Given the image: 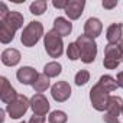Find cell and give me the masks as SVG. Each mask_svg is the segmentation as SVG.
Here are the masks:
<instances>
[{"instance_id":"1","label":"cell","mask_w":123,"mask_h":123,"mask_svg":"<svg viewBox=\"0 0 123 123\" xmlns=\"http://www.w3.org/2000/svg\"><path fill=\"white\" fill-rule=\"evenodd\" d=\"M78 49H80V59L84 64H91L97 55V43L93 38L87 35H80L75 41Z\"/></svg>"},{"instance_id":"2","label":"cell","mask_w":123,"mask_h":123,"mask_svg":"<svg viewBox=\"0 0 123 123\" xmlns=\"http://www.w3.org/2000/svg\"><path fill=\"white\" fill-rule=\"evenodd\" d=\"M42 35H43L42 23L36 22V20H32L23 28V32H22V36H20V42L23 43V46L32 48V46H35L39 42Z\"/></svg>"},{"instance_id":"3","label":"cell","mask_w":123,"mask_h":123,"mask_svg":"<svg viewBox=\"0 0 123 123\" xmlns=\"http://www.w3.org/2000/svg\"><path fill=\"white\" fill-rule=\"evenodd\" d=\"M43 45L45 51L51 58H59L64 52V42L62 36H61L56 31H49L46 35H43Z\"/></svg>"},{"instance_id":"4","label":"cell","mask_w":123,"mask_h":123,"mask_svg":"<svg viewBox=\"0 0 123 123\" xmlns=\"http://www.w3.org/2000/svg\"><path fill=\"white\" fill-rule=\"evenodd\" d=\"M110 97H111L110 93H109L107 90H104L98 83H97L96 86H93L91 90H90V100H91L93 107H94L97 111H104V110H107Z\"/></svg>"},{"instance_id":"5","label":"cell","mask_w":123,"mask_h":123,"mask_svg":"<svg viewBox=\"0 0 123 123\" xmlns=\"http://www.w3.org/2000/svg\"><path fill=\"white\" fill-rule=\"evenodd\" d=\"M29 107H31V100H28V97L23 94H18V97L6 106V111L12 119H20L28 111Z\"/></svg>"},{"instance_id":"6","label":"cell","mask_w":123,"mask_h":123,"mask_svg":"<svg viewBox=\"0 0 123 123\" xmlns=\"http://www.w3.org/2000/svg\"><path fill=\"white\" fill-rule=\"evenodd\" d=\"M120 62H122V56H120L119 45L109 43L104 48V59H103L104 68H107V70H116Z\"/></svg>"},{"instance_id":"7","label":"cell","mask_w":123,"mask_h":123,"mask_svg":"<svg viewBox=\"0 0 123 123\" xmlns=\"http://www.w3.org/2000/svg\"><path fill=\"white\" fill-rule=\"evenodd\" d=\"M122 109H123V100H122V97H119V96L110 97L109 107H107L106 114L103 116V120L106 123H116V122H119L117 117H119V114H122Z\"/></svg>"},{"instance_id":"8","label":"cell","mask_w":123,"mask_h":123,"mask_svg":"<svg viewBox=\"0 0 123 123\" xmlns=\"http://www.w3.org/2000/svg\"><path fill=\"white\" fill-rule=\"evenodd\" d=\"M51 94H52V98L55 101L64 103L71 96V86L67 81H58L51 87Z\"/></svg>"},{"instance_id":"9","label":"cell","mask_w":123,"mask_h":123,"mask_svg":"<svg viewBox=\"0 0 123 123\" xmlns=\"http://www.w3.org/2000/svg\"><path fill=\"white\" fill-rule=\"evenodd\" d=\"M31 109L33 110V114L45 116L49 111V101L42 93H36L31 98Z\"/></svg>"},{"instance_id":"10","label":"cell","mask_w":123,"mask_h":123,"mask_svg":"<svg viewBox=\"0 0 123 123\" xmlns=\"http://www.w3.org/2000/svg\"><path fill=\"white\" fill-rule=\"evenodd\" d=\"M16 97H18V93L12 87V84L9 83V80L6 77H0V98H2V101L6 103V104H9Z\"/></svg>"},{"instance_id":"11","label":"cell","mask_w":123,"mask_h":123,"mask_svg":"<svg viewBox=\"0 0 123 123\" xmlns=\"http://www.w3.org/2000/svg\"><path fill=\"white\" fill-rule=\"evenodd\" d=\"M38 71L32 67H20L16 73V78L19 83L25 84V86H33L36 78H38Z\"/></svg>"},{"instance_id":"12","label":"cell","mask_w":123,"mask_h":123,"mask_svg":"<svg viewBox=\"0 0 123 123\" xmlns=\"http://www.w3.org/2000/svg\"><path fill=\"white\" fill-rule=\"evenodd\" d=\"M101 31H103V25H101L100 19H97V18H90L84 23V35H87L93 39L100 36Z\"/></svg>"},{"instance_id":"13","label":"cell","mask_w":123,"mask_h":123,"mask_svg":"<svg viewBox=\"0 0 123 123\" xmlns=\"http://www.w3.org/2000/svg\"><path fill=\"white\" fill-rule=\"evenodd\" d=\"M122 33H123V23H111L107 28L106 32V39L111 45H117L122 41Z\"/></svg>"},{"instance_id":"14","label":"cell","mask_w":123,"mask_h":123,"mask_svg":"<svg viewBox=\"0 0 123 123\" xmlns=\"http://www.w3.org/2000/svg\"><path fill=\"white\" fill-rule=\"evenodd\" d=\"M84 6H86L84 0H71L68 3V6H67V9H65V13L71 20H77L83 15Z\"/></svg>"},{"instance_id":"15","label":"cell","mask_w":123,"mask_h":123,"mask_svg":"<svg viewBox=\"0 0 123 123\" xmlns=\"http://www.w3.org/2000/svg\"><path fill=\"white\" fill-rule=\"evenodd\" d=\"M0 23H5L7 28H10L13 32H16L18 29H20L23 26V16H22V13L12 10L3 20H0Z\"/></svg>"},{"instance_id":"16","label":"cell","mask_w":123,"mask_h":123,"mask_svg":"<svg viewBox=\"0 0 123 123\" xmlns=\"http://www.w3.org/2000/svg\"><path fill=\"white\" fill-rule=\"evenodd\" d=\"M20 61V52L15 48H7L2 52V62L7 67H15Z\"/></svg>"},{"instance_id":"17","label":"cell","mask_w":123,"mask_h":123,"mask_svg":"<svg viewBox=\"0 0 123 123\" xmlns=\"http://www.w3.org/2000/svg\"><path fill=\"white\" fill-rule=\"evenodd\" d=\"M54 31H56L61 36H68L73 31V25L65 18H56L54 20Z\"/></svg>"},{"instance_id":"18","label":"cell","mask_w":123,"mask_h":123,"mask_svg":"<svg viewBox=\"0 0 123 123\" xmlns=\"http://www.w3.org/2000/svg\"><path fill=\"white\" fill-rule=\"evenodd\" d=\"M62 71V67H61L59 62L56 61H52V62H48L45 67H43V74L48 77V78H54V77H58Z\"/></svg>"},{"instance_id":"19","label":"cell","mask_w":123,"mask_h":123,"mask_svg":"<svg viewBox=\"0 0 123 123\" xmlns=\"http://www.w3.org/2000/svg\"><path fill=\"white\" fill-rule=\"evenodd\" d=\"M98 84H100L104 90H107L109 93L114 91V90L119 87V86H117L116 78H113L111 75H101V77H100V80H98Z\"/></svg>"},{"instance_id":"20","label":"cell","mask_w":123,"mask_h":123,"mask_svg":"<svg viewBox=\"0 0 123 123\" xmlns=\"http://www.w3.org/2000/svg\"><path fill=\"white\" fill-rule=\"evenodd\" d=\"M49 84H51L49 83V78L45 74H39L38 78H36V81H35V84L32 87H33V90L36 93H43V91H46L49 88Z\"/></svg>"},{"instance_id":"21","label":"cell","mask_w":123,"mask_h":123,"mask_svg":"<svg viewBox=\"0 0 123 123\" xmlns=\"http://www.w3.org/2000/svg\"><path fill=\"white\" fill-rule=\"evenodd\" d=\"M15 33L10 28H7L5 23H0V42L2 43H9L15 39Z\"/></svg>"},{"instance_id":"22","label":"cell","mask_w":123,"mask_h":123,"mask_svg":"<svg viewBox=\"0 0 123 123\" xmlns=\"http://www.w3.org/2000/svg\"><path fill=\"white\" fill-rule=\"evenodd\" d=\"M48 9V3L45 0H35V2L29 6V10L32 15H36V16H41L43 15V12H46Z\"/></svg>"},{"instance_id":"23","label":"cell","mask_w":123,"mask_h":123,"mask_svg":"<svg viewBox=\"0 0 123 123\" xmlns=\"http://www.w3.org/2000/svg\"><path fill=\"white\" fill-rule=\"evenodd\" d=\"M48 120H49V123H67L68 116L62 110H54L48 116Z\"/></svg>"},{"instance_id":"24","label":"cell","mask_w":123,"mask_h":123,"mask_svg":"<svg viewBox=\"0 0 123 123\" xmlns=\"http://www.w3.org/2000/svg\"><path fill=\"white\" fill-rule=\"evenodd\" d=\"M67 56H68L71 61L80 59V49H78V46H77L75 42H71V43L67 46Z\"/></svg>"},{"instance_id":"25","label":"cell","mask_w":123,"mask_h":123,"mask_svg":"<svg viewBox=\"0 0 123 123\" xmlns=\"http://www.w3.org/2000/svg\"><path fill=\"white\" fill-rule=\"evenodd\" d=\"M90 81V73L87 70H81L75 74V84L77 86H84Z\"/></svg>"},{"instance_id":"26","label":"cell","mask_w":123,"mask_h":123,"mask_svg":"<svg viewBox=\"0 0 123 123\" xmlns=\"http://www.w3.org/2000/svg\"><path fill=\"white\" fill-rule=\"evenodd\" d=\"M68 0H54L52 2V5H54V7H56V9H67V6H68Z\"/></svg>"},{"instance_id":"27","label":"cell","mask_w":123,"mask_h":123,"mask_svg":"<svg viewBox=\"0 0 123 123\" xmlns=\"http://www.w3.org/2000/svg\"><path fill=\"white\" fill-rule=\"evenodd\" d=\"M9 13H10V10L7 9V6L5 3H0V20H3Z\"/></svg>"},{"instance_id":"28","label":"cell","mask_w":123,"mask_h":123,"mask_svg":"<svg viewBox=\"0 0 123 123\" xmlns=\"http://www.w3.org/2000/svg\"><path fill=\"white\" fill-rule=\"evenodd\" d=\"M29 123H45V116L41 114H33L29 120Z\"/></svg>"},{"instance_id":"29","label":"cell","mask_w":123,"mask_h":123,"mask_svg":"<svg viewBox=\"0 0 123 123\" xmlns=\"http://www.w3.org/2000/svg\"><path fill=\"white\" fill-rule=\"evenodd\" d=\"M117 6V0H113V2H103V7L104 9H113V7H116Z\"/></svg>"},{"instance_id":"30","label":"cell","mask_w":123,"mask_h":123,"mask_svg":"<svg viewBox=\"0 0 123 123\" xmlns=\"http://www.w3.org/2000/svg\"><path fill=\"white\" fill-rule=\"evenodd\" d=\"M116 81H117V86L123 88V71H120V73L117 74V78H116Z\"/></svg>"},{"instance_id":"31","label":"cell","mask_w":123,"mask_h":123,"mask_svg":"<svg viewBox=\"0 0 123 123\" xmlns=\"http://www.w3.org/2000/svg\"><path fill=\"white\" fill-rule=\"evenodd\" d=\"M117 45H119V49H120V56H122V62H123V39H122Z\"/></svg>"},{"instance_id":"32","label":"cell","mask_w":123,"mask_h":123,"mask_svg":"<svg viewBox=\"0 0 123 123\" xmlns=\"http://www.w3.org/2000/svg\"><path fill=\"white\" fill-rule=\"evenodd\" d=\"M5 122V110H0V123Z\"/></svg>"},{"instance_id":"33","label":"cell","mask_w":123,"mask_h":123,"mask_svg":"<svg viewBox=\"0 0 123 123\" xmlns=\"http://www.w3.org/2000/svg\"><path fill=\"white\" fill-rule=\"evenodd\" d=\"M122 116H123V109H122Z\"/></svg>"},{"instance_id":"34","label":"cell","mask_w":123,"mask_h":123,"mask_svg":"<svg viewBox=\"0 0 123 123\" xmlns=\"http://www.w3.org/2000/svg\"><path fill=\"white\" fill-rule=\"evenodd\" d=\"M116 123H120V122H116Z\"/></svg>"},{"instance_id":"35","label":"cell","mask_w":123,"mask_h":123,"mask_svg":"<svg viewBox=\"0 0 123 123\" xmlns=\"http://www.w3.org/2000/svg\"><path fill=\"white\" fill-rule=\"evenodd\" d=\"M20 123H25V122H20Z\"/></svg>"}]
</instances>
